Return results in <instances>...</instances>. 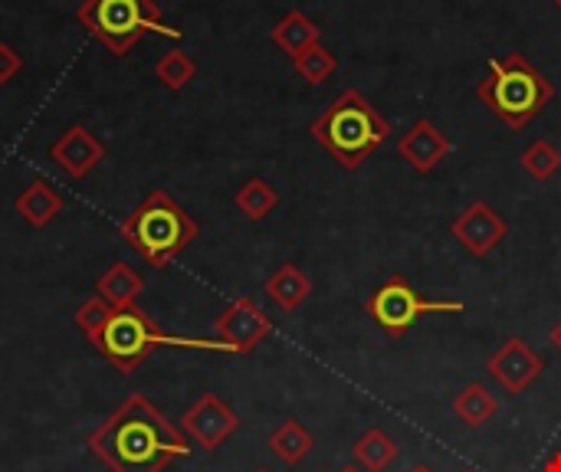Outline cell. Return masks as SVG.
<instances>
[{
  "mask_svg": "<svg viewBox=\"0 0 561 472\" xmlns=\"http://www.w3.org/2000/svg\"><path fill=\"white\" fill-rule=\"evenodd\" d=\"M237 427H240L237 411L227 407L217 394H201L181 417V434L207 453L224 447L237 434Z\"/></svg>",
  "mask_w": 561,
  "mask_h": 472,
  "instance_id": "obj_8",
  "label": "cell"
},
{
  "mask_svg": "<svg viewBox=\"0 0 561 472\" xmlns=\"http://www.w3.org/2000/svg\"><path fill=\"white\" fill-rule=\"evenodd\" d=\"M454 414L467 424V427H486L496 414H500V401H496V394L486 388V384H480V381H470L467 388H460L457 391V398H454Z\"/></svg>",
  "mask_w": 561,
  "mask_h": 472,
  "instance_id": "obj_18",
  "label": "cell"
},
{
  "mask_svg": "<svg viewBox=\"0 0 561 472\" xmlns=\"http://www.w3.org/2000/svg\"><path fill=\"white\" fill-rule=\"evenodd\" d=\"M477 95L510 128H526L552 102L556 85L523 53H510V56L490 62L486 79L477 85Z\"/></svg>",
  "mask_w": 561,
  "mask_h": 472,
  "instance_id": "obj_5",
  "label": "cell"
},
{
  "mask_svg": "<svg viewBox=\"0 0 561 472\" xmlns=\"http://www.w3.org/2000/svg\"><path fill=\"white\" fill-rule=\"evenodd\" d=\"M49 158H53L72 181H82V177L105 158V145H102L85 125H72V128H66V131L53 141Z\"/></svg>",
  "mask_w": 561,
  "mask_h": 472,
  "instance_id": "obj_12",
  "label": "cell"
},
{
  "mask_svg": "<svg viewBox=\"0 0 561 472\" xmlns=\"http://www.w3.org/2000/svg\"><path fill=\"white\" fill-rule=\"evenodd\" d=\"M76 16L112 56H125L145 33L181 36V30L161 23V7L154 0H82Z\"/></svg>",
  "mask_w": 561,
  "mask_h": 472,
  "instance_id": "obj_6",
  "label": "cell"
},
{
  "mask_svg": "<svg viewBox=\"0 0 561 472\" xmlns=\"http://www.w3.org/2000/svg\"><path fill=\"white\" fill-rule=\"evenodd\" d=\"M309 135L345 171H358L371 158V151H378L391 138V122L358 89H345L309 125Z\"/></svg>",
  "mask_w": 561,
  "mask_h": 472,
  "instance_id": "obj_2",
  "label": "cell"
},
{
  "mask_svg": "<svg viewBox=\"0 0 561 472\" xmlns=\"http://www.w3.org/2000/svg\"><path fill=\"white\" fill-rule=\"evenodd\" d=\"M559 10H561V0H559Z\"/></svg>",
  "mask_w": 561,
  "mask_h": 472,
  "instance_id": "obj_33",
  "label": "cell"
},
{
  "mask_svg": "<svg viewBox=\"0 0 561 472\" xmlns=\"http://www.w3.org/2000/svg\"><path fill=\"white\" fill-rule=\"evenodd\" d=\"M450 233H454L457 243H463L473 256H486V253H493V250L510 237V223H506L486 200H477V204H470V207L450 223Z\"/></svg>",
  "mask_w": 561,
  "mask_h": 472,
  "instance_id": "obj_11",
  "label": "cell"
},
{
  "mask_svg": "<svg viewBox=\"0 0 561 472\" xmlns=\"http://www.w3.org/2000/svg\"><path fill=\"white\" fill-rule=\"evenodd\" d=\"M342 472H362V467L355 463V467H345V470H342Z\"/></svg>",
  "mask_w": 561,
  "mask_h": 472,
  "instance_id": "obj_29",
  "label": "cell"
},
{
  "mask_svg": "<svg viewBox=\"0 0 561 472\" xmlns=\"http://www.w3.org/2000/svg\"><path fill=\"white\" fill-rule=\"evenodd\" d=\"M112 306L108 302H102L99 296H92V299H85L79 309H76V325L85 332V338L92 342V348H99V342H102V335H105V325H108V319H112Z\"/></svg>",
  "mask_w": 561,
  "mask_h": 472,
  "instance_id": "obj_24",
  "label": "cell"
},
{
  "mask_svg": "<svg viewBox=\"0 0 561 472\" xmlns=\"http://www.w3.org/2000/svg\"><path fill=\"white\" fill-rule=\"evenodd\" d=\"M13 210H16L30 227L43 230V227H49V223L59 217V210H62V197H59L46 181H33L30 187H23V191L16 194Z\"/></svg>",
  "mask_w": 561,
  "mask_h": 472,
  "instance_id": "obj_14",
  "label": "cell"
},
{
  "mask_svg": "<svg viewBox=\"0 0 561 472\" xmlns=\"http://www.w3.org/2000/svg\"><path fill=\"white\" fill-rule=\"evenodd\" d=\"M293 66H296V72H299L309 85H319V82H325V79L339 69V56H335L325 43H316V46H309L306 53H299V56L293 59Z\"/></svg>",
  "mask_w": 561,
  "mask_h": 472,
  "instance_id": "obj_22",
  "label": "cell"
},
{
  "mask_svg": "<svg viewBox=\"0 0 561 472\" xmlns=\"http://www.w3.org/2000/svg\"><path fill=\"white\" fill-rule=\"evenodd\" d=\"M233 204H237V210L247 217V220H266L273 210H276V204H279V194H276V187L266 181V177H250L240 191H237V197H233Z\"/></svg>",
  "mask_w": 561,
  "mask_h": 472,
  "instance_id": "obj_20",
  "label": "cell"
},
{
  "mask_svg": "<svg viewBox=\"0 0 561 472\" xmlns=\"http://www.w3.org/2000/svg\"><path fill=\"white\" fill-rule=\"evenodd\" d=\"M20 69H23V56L10 43H0V85L10 82Z\"/></svg>",
  "mask_w": 561,
  "mask_h": 472,
  "instance_id": "obj_26",
  "label": "cell"
},
{
  "mask_svg": "<svg viewBox=\"0 0 561 472\" xmlns=\"http://www.w3.org/2000/svg\"><path fill=\"white\" fill-rule=\"evenodd\" d=\"M154 76H158L171 92H181V89L191 85V79L197 76V62H194L184 49H168V53L154 62Z\"/></svg>",
  "mask_w": 561,
  "mask_h": 472,
  "instance_id": "obj_23",
  "label": "cell"
},
{
  "mask_svg": "<svg viewBox=\"0 0 561 472\" xmlns=\"http://www.w3.org/2000/svg\"><path fill=\"white\" fill-rule=\"evenodd\" d=\"M523 168H526V174H529V177H536V181H549V177H552V174L561 168V151L552 145V141L539 138L536 145H529V148H526V154H523Z\"/></svg>",
  "mask_w": 561,
  "mask_h": 472,
  "instance_id": "obj_25",
  "label": "cell"
},
{
  "mask_svg": "<svg viewBox=\"0 0 561 472\" xmlns=\"http://www.w3.org/2000/svg\"><path fill=\"white\" fill-rule=\"evenodd\" d=\"M263 292L283 309V312H296L309 296H312V279L296 266V263H283L263 286Z\"/></svg>",
  "mask_w": 561,
  "mask_h": 472,
  "instance_id": "obj_15",
  "label": "cell"
},
{
  "mask_svg": "<svg viewBox=\"0 0 561 472\" xmlns=\"http://www.w3.org/2000/svg\"><path fill=\"white\" fill-rule=\"evenodd\" d=\"M463 472H473V470H463Z\"/></svg>",
  "mask_w": 561,
  "mask_h": 472,
  "instance_id": "obj_32",
  "label": "cell"
},
{
  "mask_svg": "<svg viewBox=\"0 0 561 472\" xmlns=\"http://www.w3.org/2000/svg\"><path fill=\"white\" fill-rule=\"evenodd\" d=\"M118 230L122 240L154 269H168L197 237V223L168 191H151Z\"/></svg>",
  "mask_w": 561,
  "mask_h": 472,
  "instance_id": "obj_3",
  "label": "cell"
},
{
  "mask_svg": "<svg viewBox=\"0 0 561 472\" xmlns=\"http://www.w3.org/2000/svg\"><path fill=\"white\" fill-rule=\"evenodd\" d=\"M214 332L220 342L230 345L233 355H247L253 352L260 342H266V335L273 332V319L250 299V296H240L233 299L214 322Z\"/></svg>",
  "mask_w": 561,
  "mask_h": 472,
  "instance_id": "obj_9",
  "label": "cell"
},
{
  "mask_svg": "<svg viewBox=\"0 0 561 472\" xmlns=\"http://www.w3.org/2000/svg\"><path fill=\"white\" fill-rule=\"evenodd\" d=\"M450 138L437 128V125H431L427 118H421V122H414L404 135H401V141H398V154L414 168V171H421V174H431L447 154H450Z\"/></svg>",
  "mask_w": 561,
  "mask_h": 472,
  "instance_id": "obj_13",
  "label": "cell"
},
{
  "mask_svg": "<svg viewBox=\"0 0 561 472\" xmlns=\"http://www.w3.org/2000/svg\"><path fill=\"white\" fill-rule=\"evenodd\" d=\"M256 472H270V470H256Z\"/></svg>",
  "mask_w": 561,
  "mask_h": 472,
  "instance_id": "obj_31",
  "label": "cell"
},
{
  "mask_svg": "<svg viewBox=\"0 0 561 472\" xmlns=\"http://www.w3.org/2000/svg\"><path fill=\"white\" fill-rule=\"evenodd\" d=\"M414 472H434V470H427V467H417V470Z\"/></svg>",
  "mask_w": 561,
  "mask_h": 472,
  "instance_id": "obj_30",
  "label": "cell"
},
{
  "mask_svg": "<svg viewBox=\"0 0 561 472\" xmlns=\"http://www.w3.org/2000/svg\"><path fill=\"white\" fill-rule=\"evenodd\" d=\"M85 447L112 472H164L191 457L187 437L145 394H128L89 434Z\"/></svg>",
  "mask_w": 561,
  "mask_h": 472,
  "instance_id": "obj_1",
  "label": "cell"
},
{
  "mask_svg": "<svg viewBox=\"0 0 561 472\" xmlns=\"http://www.w3.org/2000/svg\"><path fill=\"white\" fill-rule=\"evenodd\" d=\"M316 440L312 434L299 424V421H283L273 434H270V450L286 463V467H296L302 463L309 453H312Z\"/></svg>",
  "mask_w": 561,
  "mask_h": 472,
  "instance_id": "obj_19",
  "label": "cell"
},
{
  "mask_svg": "<svg viewBox=\"0 0 561 472\" xmlns=\"http://www.w3.org/2000/svg\"><path fill=\"white\" fill-rule=\"evenodd\" d=\"M546 371V358L542 355H536L523 338H510V342H503L493 355H490V361H486V375L506 391V394H523L539 375Z\"/></svg>",
  "mask_w": 561,
  "mask_h": 472,
  "instance_id": "obj_10",
  "label": "cell"
},
{
  "mask_svg": "<svg viewBox=\"0 0 561 472\" xmlns=\"http://www.w3.org/2000/svg\"><path fill=\"white\" fill-rule=\"evenodd\" d=\"M95 289H99V299L108 302L112 309H128V306L138 302L145 283H141V276H138L128 263H112V266L99 276Z\"/></svg>",
  "mask_w": 561,
  "mask_h": 472,
  "instance_id": "obj_16",
  "label": "cell"
},
{
  "mask_svg": "<svg viewBox=\"0 0 561 472\" xmlns=\"http://www.w3.org/2000/svg\"><path fill=\"white\" fill-rule=\"evenodd\" d=\"M368 315L375 325H381L391 338H404L424 315H457L463 312V302H431L421 299L417 289L404 276H388L368 299Z\"/></svg>",
  "mask_w": 561,
  "mask_h": 472,
  "instance_id": "obj_7",
  "label": "cell"
},
{
  "mask_svg": "<svg viewBox=\"0 0 561 472\" xmlns=\"http://www.w3.org/2000/svg\"><path fill=\"white\" fill-rule=\"evenodd\" d=\"M394 460H398V444L381 427H371L355 444V463L365 472H385Z\"/></svg>",
  "mask_w": 561,
  "mask_h": 472,
  "instance_id": "obj_21",
  "label": "cell"
},
{
  "mask_svg": "<svg viewBox=\"0 0 561 472\" xmlns=\"http://www.w3.org/2000/svg\"><path fill=\"white\" fill-rule=\"evenodd\" d=\"M542 472H561V450L559 453H552V457L542 463Z\"/></svg>",
  "mask_w": 561,
  "mask_h": 472,
  "instance_id": "obj_27",
  "label": "cell"
},
{
  "mask_svg": "<svg viewBox=\"0 0 561 472\" xmlns=\"http://www.w3.org/2000/svg\"><path fill=\"white\" fill-rule=\"evenodd\" d=\"M549 342H552V345H556V348H559V352H561V322H559V325H556V329H552Z\"/></svg>",
  "mask_w": 561,
  "mask_h": 472,
  "instance_id": "obj_28",
  "label": "cell"
},
{
  "mask_svg": "<svg viewBox=\"0 0 561 472\" xmlns=\"http://www.w3.org/2000/svg\"><path fill=\"white\" fill-rule=\"evenodd\" d=\"M154 348H184V352H230L227 342H207V338H181V335H168L164 329H158L138 306H128V309H115L108 325H105V335L99 342V355L108 358V365L118 371V375H135L145 358L154 352Z\"/></svg>",
  "mask_w": 561,
  "mask_h": 472,
  "instance_id": "obj_4",
  "label": "cell"
},
{
  "mask_svg": "<svg viewBox=\"0 0 561 472\" xmlns=\"http://www.w3.org/2000/svg\"><path fill=\"white\" fill-rule=\"evenodd\" d=\"M273 43L279 46V49H286L293 59L299 56V53H306L309 46H316V43H322V33H319V26H316V20L312 16H306L302 10H289L276 26H273Z\"/></svg>",
  "mask_w": 561,
  "mask_h": 472,
  "instance_id": "obj_17",
  "label": "cell"
}]
</instances>
